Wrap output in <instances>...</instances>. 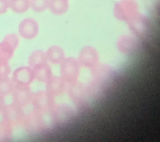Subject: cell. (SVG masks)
<instances>
[{
	"mask_svg": "<svg viewBox=\"0 0 160 142\" xmlns=\"http://www.w3.org/2000/svg\"><path fill=\"white\" fill-rule=\"evenodd\" d=\"M49 0H30V7L34 12L40 13L48 8Z\"/></svg>",
	"mask_w": 160,
	"mask_h": 142,
	"instance_id": "4",
	"label": "cell"
},
{
	"mask_svg": "<svg viewBox=\"0 0 160 142\" xmlns=\"http://www.w3.org/2000/svg\"><path fill=\"white\" fill-rule=\"evenodd\" d=\"M9 8L8 0H0V15L6 13Z\"/></svg>",
	"mask_w": 160,
	"mask_h": 142,
	"instance_id": "5",
	"label": "cell"
},
{
	"mask_svg": "<svg viewBox=\"0 0 160 142\" xmlns=\"http://www.w3.org/2000/svg\"><path fill=\"white\" fill-rule=\"evenodd\" d=\"M68 0H49L48 8L52 14L61 15L66 13L68 10Z\"/></svg>",
	"mask_w": 160,
	"mask_h": 142,
	"instance_id": "2",
	"label": "cell"
},
{
	"mask_svg": "<svg viewBox=\"0 0 160 142\" xmlns=\"http://www.w3.org/2000/svg\"><path fill=\"white\" fill-rule=\"evenodd\" d=\"M9 7L14 12L21 14L30 7V0H8Z\"/></svg>",
	"mask_w": 160,
	"mask_h": 142,
	"instance_id": "3",
	"label": "cell"
},
{
	"mask_svg": "<svg viewBox=\"0 0 160 142\" xmlns=\"http://www.w3.org/2000/svg\"><path fill=\"white\" fill-rule=\"evenodd\" d=\"M39 31L38 25L33 18H25L22 20L19 25V33L24 39H34L38 35Z\"/></svg>",
	"mask_w": 160,
	"mask_h": 142,
	"instance_id": "1",
	"label": "cell"
}]
</instances>
